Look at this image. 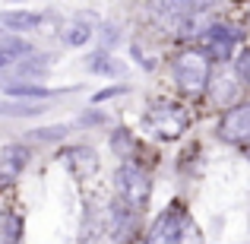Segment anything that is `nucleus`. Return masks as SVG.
<instances>
[{"label":"nucleus","mask_w":250,"mask_h":244,"mask_svg":"<svg viewBox=\"0 0 250 244\" xmlns=\"http://www.w3.org/2000/svg\"><path fill=\"white\" fill-rule=\"evenodd\" d=\"M238 42H241V32L234 29V25H225V22H212L203 32V51L219 64H225L228 57L234 54Z\"/></svg>","instance_id":"423d86ee"},{"label":"nucleus","mask_w":250,"mask_h":244,"mask_svg":"<svg viewBox=\"0 0 250 244\" xmlns=\"http://www.w3.org/2000/svg\"><path fill=\"white\" fill-rule=\"evenodd\" d=\"M63 136H67V127H63V124H57V127H42V130H35V133H32V140L48 143V140H63Z\"/></svg>","instance_id":"6ab92c4d"},{"label":"nucleus","mask_w":250,"mask_h":244,"mask_svg":"<svg viewBox=\"0 0 250 244\" xmlns=\"http://www.w3.org/2000/svg\"><path fill=\"white\" fill-rule=\"evenodd\" d=\"M114 184H117V197L124 203H130L133 209H146L149 206V197H152V181L149 175L133 162H124L114 175Z\"/></svg>","instance_id":"7ed1b4c3"},{"label":"nucleus","mask_w":250,"mask_h":244,"mask_svg":"<svg viewBox=\"0 0 250 244\" xmlns=\"http://www.w3.org/2000/svg\"><path fill=\"white\" fill-rule=\"evenodd\" d=\"M10 3H22V0H10Z\"/></svg>","instance_id":"393cba45"},{"label":"nucleus","mask_w":250,"mask_h":244,"mask_svg":"<svg viewBox=\"0 0 250 244\" xmlns=\"http://www.w3.org/2000/svg\"><path fill=\"white\" fill-rule=\"evenodd\" d=\"M190 3H193V10H209L215 0H190Z\"/></svg>","instance_id":"b1692460"},{"label":"nucleus","mask_w":250,"mask_h":244,"mask_svg":"<svg viewBox=\"0 0 250 244\" xmlns=\"http://www.w3.org/2000/svg\"><path fill=\"white\" fill-rule=\"evenodd\" d=\"M3 92L6 95H13V98H51L54 92L51 89H44V86H35V83H19V80H13V83H6L3 86Z\"/></svg>","instance_id":"ddd939ff"},{"label":"nucleus","mask_w":250,"mask_h":244,"mask_svg":"<svg viewBox=\"0 0 250 244\" xmlns=\"http://www.w3.org/2000/svg\"><path fill=\"white\" fill-rule=\"evenodd\" d=\"M209 80H212V57L206 51H181L174 61V83L181 92L196 95L206 92Z\"/></svg>","instance_id":"f03ea898"},{"label":"nucleus","mask_w":250,"mask_h":244,"mask_svg":"<svg viewBox=\"0 0 250 244\" xmlns=\"http://www.w3.org/2000/svg\"><path fill=\"white\" fill-rule=\"evenodd\" d=\"M0 48H3L6 54L13 57V61H19V57H29V54H32V44L22 42V38H16V35H3V38H0Z\"/></svg>","instance_id":"dca6fc26"},{"label":"nucleus","mask_w":250,"mask_h":244,"mask_svg":"<svg viewBox=\"0 0 250 244\" xmlns=\"http://www.w3.org/2000/svg\"><path fill=\"white\" fill-rule=\"evenodd\" d=\"M48 108V105H29V98L25 102H0V114L6 117H32V114H42V111Z\"/></svg>","instance_id":"2eb2a0df"},{"label":"nucleus","mask_w":250,"mask_h":244,"mask_svg":"<svg viewBox=\"0 0 250 244\" xmlns=\"http://www.w3.org/2000/svg\"><path fill=\"white\" fill-rule=\"evenodd\" d=\"M44 16L42 13H32V10H3L0 13V25L10 32H32V29H42Z\"/></svg>","instance_id":"9d476101"},{"label":"nucleus","mask_w":250,"mask_h":244,"mask_svg":"<svg viewBox=\"0 0 250 244\" xmlns=\"http://www.w3.org/2000/svg\"><path fill=\"white\" fill-rule=\"evenodd\" d=\"M146 244H203V235H200V228H196V222L190 219L187 209H184L181 203H174L171 209H165V213L155 219Z\"/></svg>","instance_id":"f257e3e1"},{"label":"nucleus","mask_w":250,"mask_h":244,"mask_svg":"<svg viewBox=\"0 0 250 244\" xmlns=\"http://www.w3.org/2000/svg\"><path fill=\"white\" fill-rule=\"evenodd\" d=\"M234 76L244 86H250V48L238 51V57H234Z\"/></svg>","instance_id":"a211bd4d"},{"label":"nucleus","mask_w":250,"mask_h":244,"mask_svg":"<svg viewBox=\"0 0 250 244\" xmlns=\"http://www.w3.org/2000/svg\"><path fill=\"white\" fill-rule=\"evenodd\" d=\"M238 92H241V80L231 70H219L206 86V95L212 98V105H219V108H228V105L238 98Z\"/></svg>","instance_id":"1a4fd4ad"},{"label":"nucleus","mask_w":250,"mask_h":244,"mask_svg":"<svg viewBox=\"0 0 250 244\" xmlns=\"http://www.w3.org/2000/svg\"><path fill=\"white\" fill-rule=\"evenodd\" d=\"M80 121L83 124H104V121H108V114H95V111H89V114L80 117Z\"/></svg>","instance_id":"4be33fe9"},{"label":"nucleus","mask_w":250,"mask_h":244,"mask_svg":"<svg viewBox=\"0 0 250 244\" xmlns=\"http://www.w3.org/2000/svg\"><path fill=\"white\" fill-rule=\"evenodd\" d=\"M111 149H114V155H121V159H127V155L133 153V136H130V130L117 127L114 133H111Z\"/></svg>","instance_id":"f3484780"},{"label":"nucleus","mask_w":250,"mask_h":244,"mask_svg":"<svg viewBox=\"0 0 250 244\" xmlns=\"http://www.w3.org/2000/svg\"><path fill=\"white\" fill-rule=\"evenodd\" d=\"M136 213L140 209H133L130 203H124V200H114L108 209H104V232L111 235L117 244H127V241H133V235H136V225H140V219H136Z\"/></svg>","instance_id":"39448f33"},{"label":"nucleus","mask_w":250,"mask_h":244,"mask_svg":"<svg viewBox=\"0 0 250 244\" xmlns=\"http://www.w3.org/2000/svg\"><path fill=\"white\" fill-rule=\"evenodd\" d=\"M146 127L152 136L162 140H177V136L187 130V111L177 108V105H155L146 114Z\"/></svg>","instance_id":"20e7f679"},{"label":"nucleus","mask_w":250,"mask_h":244,"mask_svg":"<svg viewBox=\"0 0 250 244\" xmlns=\"http://www.w3.org/2000/svg\"><path fill=\"white\" fill-rule=\"evenodd\" d=\"M124 89H104V92H95V98H92V102L95 105H102V102H108V98H114V95H121Z\"/></svg>","instance_id":"412c9836"},{"label":"nucleus","mask_w":250,"mask_h":244,"mask_svg":"<svg viewBox=\"0 0 250 244\" xmlns=\"http://www.w3.org/2000/svg\"><path fill=\"white\" fill-rule=\"evenodd\" d=\"M13 64H16V61H13V57L6 54L3 48H0V70H3V67H13Z\"/></svg>","instance_id":"5701e85b"},{"label":"nucleus","mask_w":250,"mask_h":244,"mask_svg":"<svg viewBox=\"0 0 250 244\" xmlns=\"http://www.w3.org/2000/svg\"><path fill=\"white\" fill-rule=\"evenodd\" d=\"M98 29H102V51H108L111 44L121 38V32H117V25H114V22H104V25H98Z\"/></svg>","instance_id":"aec40b11"},{"label":"nucleus","mask_w":250,"mask_h":244,"mask_svg":"<svg viewBox=\"0 0 250 244\" xmlns=\"http://www.w3.org/2000/svg\"><path fill=\"white\" fill-rule=\"evenodd\" d=\"M92 29H95V16L92 13H83V16H73L67 25H63V42L70 48H80L92 38Z\"/></svg>","instance_id":"9b49d317"},{"label":"nucleus","mask_w":250,"mask_h":244,"mask_svg":"<svg viewBox=\"0 0 250 244\" xmlns=\"http://www.w3.org/2000/svg\"><path fill=\"white\" fill-rule=\"evenodd\" d=\"M89 70H95V73H102V76H124V70H127V67H124L121 61H114L108 51H98V54H92Z\"/></svg>","instance_id":"4468645a"},{"label":"nucleus","mask_w":250,"mask_h":244,"mask_svg":"<svg viewBox=\"0 0 250 244\" xmlns=\"http://www.w3.org/2000/svg\"><path fill=\"white\" fill-rule=\"evenodd\" d=\"M29 159H32V153H29V146H22V143L3 146V153H0V184H13L16 181V177L25 171Z\"/></svg>","instance_id":"6e6552de"},{"label":"nucleus","mask_w":250,"mask_h":244,"mask_svg":"<svg viewBox=\"0 0 250 244\" xmlns=\"http://www.w3.org/2000/svg\"><path fill=\"white\" fill-rule=\"evenodd\" d=\"M63 159H67V165H70V168H73L80 177L92 175V171H98V155H95V149H89V146H73V149H67V153H63Z\"/></svg>","instance_id":"f8f14e48"},{"label":"nucleus","mask_w":250,"mask_h":244,"mask_svg":"<svg viewBox=\"0 0 250 244\" xmlns=\"http://www.w3.org/2000/svg\"><path fill=\"white\" fill-rule=\"evenodd\" d=\"M219 136L225 143H250V102L228 108L219 121Z\"/></svg>","instance_id":"0eeeda50"}]
</instances>
